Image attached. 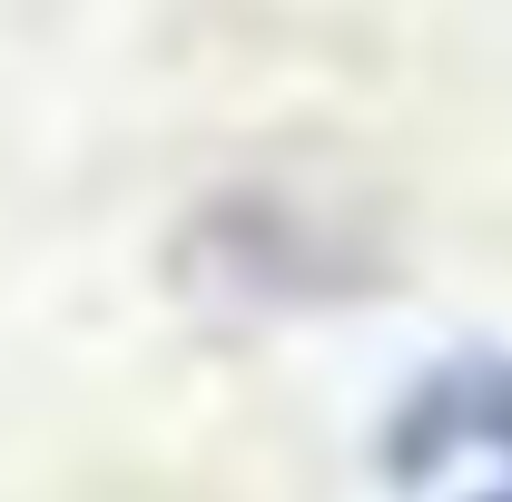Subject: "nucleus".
<instances>
[{
  "instance_id": "1",
  "label": "nucleus",
  "mask_w": 512,
  "mask_h": 502,
  "mask_svg": "<svg viewBox=\"0 0 512 502\" xmlns=\"http://www.w3.org/2000/svg\"><path fill=\"white\" fill-rule=\"evenodd\" d=\"M503 463L512 473V355H453L394 404V473Z\"/></svg>"
},
{
  "instance_id": "2",
  "label": "nucleus",
  "mask_w": 512,
  "mask_h": 502,
  "mask_svg": "<svg viewBox=\"0 0 512 502\" xmlns=\"http://www.w3.org/2000/svg\"><path fill=\"white\" fill-rule=\"evenodd\" d=\"M493 502H512V493H493Z\"/></svg>"
}]
</instances>
